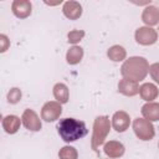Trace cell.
<instances>
[{
	"label": "cell",
	"instance_id": "7c38bea8",
	"mask_svg": "<svg viewBox=\"0 0 159 159\" xmlns=\"http://www.w3.org/2000/svg\"><path fill=\"white\" fill-rule=\"evenodd\" d=\"M63 12L67 17L70 19H77L78 16H81L82 14V9H81V5L78 2H75V1H68L63 6Z\"/></svg>",
	"mask_w": 159,
	"mask_h": 159
},
{
	"label": "cell",
	"instance_id": "6da1fadb",
	"mask_svg": "<svg viewBox=\"0 0 159 159\" xmlns=\"http://www.w3.org/2000/svg\"><path fill=\"white\" fill-rule=\"evenodd\" d=\"M57 130H58V134L61 135V138L67 143L81 139L84 135H87V133H88V129L86 128L84 122L75 119V118L61 119L57 123Z\"/></svg>",
	"mask_w": 159,
	"mask_h": 159
},
{
	"label": "cell",
	"instance_id": "603a6c76",
	"mask_svg": "<svg viewBox=\"0 0 159 159\" xmlns=\"http://www.w3.org/2000/svg\"><path fill=\"white\" fill-rule=\"evenodd\" d=\"M83 36V32H80V31H72L68 34V41L70 42H77L80 41V39Z\"/></svg>",
	"mask_w": 159,
	"mask_h": 159
},
{
	"label": "cell",
	"instance_id": "7402d4cb",
	"mask_svg": "<svg viewBox=\"0 0 159 159\" xmlns=\"http://www.w3.org/2000/svg\"><path fill=\"white\" fill-rule=\"evenodd\" d=\"M149 72L152 75V77L159 83V63H154L149 67Z\"/></svg>",
	"mask_w": 159,
	"mask_h": 159
},
{
	"label": "cell",
	"instance_id": "e0dca14e",
	"mask_svg": "<svg viewBox=\"0 0 159 159\" xmlns=\"http://www.w3.org/2000/svg\"><path fill=\"white\" fill-rule=\"evenodd\" d=\"M82 55H83V51L81 47H77V46H73L72 48H70V51L67 52V61L68 63H77L81 61L82 58Z\"/></svg>",
	"mask_w": 159,
	"mask_h": 159
},
{
	"label": "cell",
	"instance_id": "ac0fdd59",
	"mask_svg": "<svg viewBox=\"0 0 159 159\" xmlns=\"http://www.w3.org/2000/svg\"><path fill=\"white\" fill-rule=\"evenodd\" d=\"M19 125H20V120L15 116H9L4 120V127L6 128V132H9V133H15L17 130Z\"/></svg>",
	"mask_w": 159,
	"mask_h": 159
},
{
	"label": "cell",
	"instance_id": "5b68a950",
	"mask_svg": "<svg viewBox=\"0 0 159 159\" xmlns=\"http://www.w3.org/2000/svg\"><path fill=\"white\" fill-rule=\"evenodd\" d=\"M61 114V106L56 102H48L43 106L41 116L46 122H52L57 119Z\"/></svg>",
	"mask_w": 159,
	"mask_h": 159
},
{
	"label": "cell",
	"instance_id": "2e32d148",
	"mask_svg": "<svg viewBox=\"0 0 159 159\" xmlns=\"http://www.w3.org/2000/svg\"><path fill=\"white\" fill-rule=\"evenodd\" d=\"M53 94H55V98L61 103H66L68 101V89L63 83H57L55 86Z\"/></svg>",
	"mask_w": 159,
	"mask_h": 159
},
{
	"label": "cell",
	"instance_id": "30bf717a",
	"mask_svg": "<svg viewBox=\"0 0 159 159\" xmlns=\"http://www.w3.org/2000/svg\"><path fill=\"white\" fill-rule=\"evenodd\" d=\"M142 113L149 120H159V103H148L143 106Z\"/></svg>",
	"mask_w": 159,
	"mask_h": 159
},
{
	"label": "cell",
	"instance_id": "7a4b0ae2",
	"mask_svg": "<svg viewBox=\"0 0 159 159\" xmlns=\"http://www.w3.org/2000/svg\"><path fill=\"white\" fill-rule=\"evenodd\" d=\"M148 62L143 57H132L124 62L122 66V75L132 81H140L145 77L148 72Z\"/></svg>",
	"mask_w": 159,
	"mask_h": 159
},
{
	"label": "cell",
	"instance_id": "8fae6325",
	"mask_svg": "<svg viewBox=\"0 0 159 159\" xmlns=\"http://www.w3.org/2000/svg\"><path fill=\"white\" fill-rule=\"evenodd\" d=\"M143 21L148 25H155L159 22V9L154 6H148L143 12Z\"/></svg>",
	"mask_w": 159,
	"mask_h": 159
},
{
	"label": "cell",
	"instance_id": "277c9868",
	"mask_svg": "<svg viewBox=\"0 0 159 159\" xmlns=\"http://www.w3.org/2000/svg\"><path fill=\"white\" fill-rule=\"evenodd\" d=\"M133 128L137 137H139L142 140H150L154 137V128L152 123L147 119H142V118L135 119L133 123Z\"/></svg>",
	"mask_w": 159,
	"mask_h": 159
},
{
	"label": "cell",
	"instance_id": "8992f818",
	"mask_svg": "<svg viewBox=\"0 0 159 159\" xmlns=\"http://www.w3.org/2000/svg\"><path fill=\"white\" fill-rule=\"evenodd\" d=\"M135 39L142 45H150L154 43L157 40V32L149 27H140L135 32Z\"/></svg>",
	"mask_w": 159,
	"mask_h": 159
},
{
	"label": "cell",
	"instance_id": "ba28073f",
	"mask_svg": "<svg viewBox=\"0 0 159 159\" xmlns=\"http://www.w3.org/2000/svg\"><path fill=\"white\" fill-rule=\"evenodd\" d=\"M118 88H119V92H122L123 94H127V96H134L139 92V87H138L137 82L128 80V78H123L119 82Z\"/></svg>",
	"mask_w": 159,
	"mask_h": 159
},
{
	"label": "cell",
	"instance_id": "9a60e30c",
	"mask_svg": "<svg viewBox=\"0 0 159 159\" xmlns=\"http://www.w3.org/2000/svg\"><path fill=\"white\" fill-rule=\"evenodd\" d=\"M12 9L16 16L25 17L31 12V4L29 1H15Z\"/></svg>",
	"mask_w": 159,
	"mask_h": 159
},
{
	"label": "cell",
	"instance_id": "9c48e42d",
	"mask_svg": "<svg viewBox=\"0 0 159 159\" xmlns=\"http://www.w3.org/2000/svg\"><path fill=\"white\" fill-rule=\"evenodd\" d=\"M129 125V117L125 112H117L113 116V127L117 132H124Z\"/></svg>",
	"mask_w": 159,
	"mask_h": 159
},
{
	"label": "cell",
	"instance_id": "3957f363",
	"mask_svg": "<svg viewBox=\"0 0 159 159\" xmlns=\"http://www.w3.org/2000/svg\"><path fill=\"white\" fill-rule=\"evenodd\" d=\"M109 132V120L107 117H97L94 120V127H93V137H92V148L97 150L98 145H101Z\"/></svg>",
	"mask_w": 159,
	"mask_h": 159
},
{
	"label": "cell",
	"instance_id": "5bb4252c",
	"mask_svg": "<svg viewBox=\"0 0 159 159\" xmlns=\"http://www.w3.org/2000/svg\"><path fill=\"white\" fill-rule=\"evenodd\" d=\"M139 93L142 96L143 99L145 101H152L158 96V89L154 84L152 83H144L140 88H139Z\"/></svg>",
	"mask_w": 159,
	"mask_h": 159
},
{
	"label": "cell",
	"instance_id": "d6986e66",
	"mask_svg": "<svg viewBox=\"0 0 159 159\" xmlns=\"http://www.w3.org/2000/svg\"><path fill=\"white\" fill-rule=\"evenodd\" d=\"M108 57L113 61H122L125 57V51L122 46H113L108 50Z\"/></svg>",
	"mask_w": 159,
	"mask_h": 159
},
{
	"label": "cell",
	"instance_id": "52a82bcc",
	"mask_svg": "<svg viewBox=\"0 0 159 159\" xmlns=\"http://www.w3.org/2000/svg\"><path fill=\"white\" fill-rule=\"evenodd\" d=\"M22 120H24V124L27 129H31V130H39L41 128V123L39 120V117L36 116V113L31 109H27L25 111L24 116H22Z\"/></svg>",
	"mask_w": 159,
	"mask_h": 159
},
{
	"label": "cell",
	"instance_id": "ffe728a7",
	"mask_svg": "<svg viewBox=\"0 0 159 159\" xmlns=\"http://www.w3.org/2000/svg\"><path fill=\"white\" fill-rule=\"evenodd\" d=\"M61 159H77V152L72 147H65L60 152Z\"/></svg>",
	"mask_w": 159,
	"mask_h": 159
},
{
	"label": "cell",
	"instance_id": "4fadbf2b",
	"mask_svg": "<svg viewBox=\"0 0 159 159\" xmlns=\"http://www.w3.org/2000/svg\"><path fill=\"white\" fill-rule=\"evenodd\" d=\"M104 152L111 158H118L124 153V147L118 142H109L104 145Z\"/></svg>",
	"mask_w": 159,
	"mask_h": 159
},
{
	"label": "cell",
	"instance_id": "44dd1931",
	"mask_svg": "<svg viewBox=\"0 0 159 159\" xmlns=\"http://www.w3.org/2000/svg\"><path fill=\"white\" fill-rule=\"evenodd\" d=\"M20 98H21V92H20V89H17V88H12V89L10 91V93H9V102H11V103H16Z\"/></svg>",
	"mask_w": 159,
	"mask_h": 159
}]
</instances>
